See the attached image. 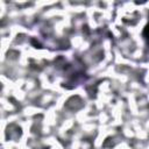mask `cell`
<instances>
[{"mask_svg": "<svg viewBox=\"0 0 149 149\" xmlns=\"http://www.w3.org/2000/svg\"><path fill=\"white\" fill-rule=\"evenodd\" d=\"M143 38L146 41L147 47L149 48V16H148V22H147V24H146V27L143 29Z\"/></svg>", "mask_w": 149, "mask_h": 149, "instance_id": "cell-1", "label": "cell"}]
</instances>
